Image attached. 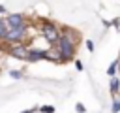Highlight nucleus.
I'll list each match as a JSON object with an SVG mask.
<instances>
[{"label":"nucleus","instance_id":"obj_1","mask_svg":"<svg viewBox=\"0 0 120 113\" xmlns=\"http://www.w3.org/2000/svg\"><path fill=\"white\" fill-rule=\"evenodd\" d=\"M54 47L58 49L62 60H71L77 49V32L69 30V28H62V34L58 38V41L54 43Z\"/></svg>","mask_w":120,"mask_h":113},{"label":"nucleus","instance_id":"obj_2","mask_svg":"<svg viewBox=\"0 0 120 113\" xmlns=\"http://www.w3.org/2000/svg\"><path fill=\"white\" fill-rule=\"evenodd\" d=\"M39 32H41V36L49 41V43H56L58 41V38H60V28L54 24V23H51V21H47V19H41V28H39Z\"/></svg>","mask_w":120,"mask_h":113},{"label":"nucleus","instance_id":"obj_3","mask_svg":"<svg viewBox=\"0 0 120 113\" xmlns=\"http://www.w3.org/2000/svg\"><path fill=\"white\" fill-rule=\"evenodd\" d=\"M26 38V24L24 26H17V28H9L8 34H6V41L17 45V43H22Z\"/></svg>","mask_w":120,"mask_h":113},{"label":"nucleus","instance_id":"obj_4","mask_svg":"<svg viewBox=\"0 0 120 113\" xmlns=\"http://www.w3.org/2000/svg\"><path fill=\"white\" fill-rule=\"evenodd\" d=\"M9 55L15 56V58H21V60H26V55H28V47L24 43H17L9 49Z\"/></svg>","mask_w":120,"mask_h":113},{"label":"nucleus","instance_id":"obj_5","mask_svg":"<svg viewBox=\"0 0 120 113\" xmlns=\"http://www.w3.org/2000/svg\"><path fill=\"white\" fill-rule=\"evenodd\" d=\"M6 23H8L9 28H17V26H24V24H26V23H24V17H22L21 13H13V15H9V17L6 19Z\"/></svg>","mask_w":120,"mask_h":113},{"label":"nucleus","instance_id":"obj_6","mask_svg":"<svg viewBox=\"0 0 120 113\" xmlns=\"http://www.w3.org/2000/svg\"><path fill=\"white\" fill-rule=\"evenodd\" d=\"M41 58H47V51L43 49H28V55H26V60L30 62H36V60H41Z\"/></svg>","mask_w":120,"mask_h":113},{"label":"nucleus","instance_id":"obj_7","mask_svg":"<svg viewBox=\"0 0 120 113\" xmlns=\"http://www.w3.org/2000/svg\"><path fill=\"white\" fill-rule=\"evenodd\" d=\"M109 89H111V94H112V96H116V94H118V90H120V79H118V77H111Z\"/></svg>","mask_w":120,"mask_h":113},{"label":"nucleus","instance_id":"obj_8","mask_svg":"<svg viewBox=\"0 0 120 113\" xmlns=\"http://www.w3.org/2000/svg\"><path fill=\"white\" fill-rule=\"evenodd\" d=\"M8 30H9L8 23H6L4 19H0V40H6V34H8Z\"/></svg>","mask_w":120,"mask_h":113},{"label":"nucleus","instance_id":"obj_9","mask_svg":"<svg viewBox=\"0 0 120 113\" xmlns=\"http://www.w3.org/2000/svg\"><path fill=\"white\" fill-rule=\"evenodd\" d=\"M116 72H118V62H112V64L109 66V70H107V73H109L111 77H116Z\"/></svg>","mask_w":120,"mask_h":113},{"label":"nucleus","instance_id":"obj_10","mask_svg":"<svg viewBox=\"0 0 120 113\" xmlns=\"http://www.w3.org/2000/svg\"><path fill=\"white\" fill-rule=\"evenodd\" d=\"M111 111H112V113H118V111H120V98H116V96H114L112 105H111Z\"/></svg>","mask_w":120,"mask_h":113},{"label":"nucleus","instance_id":"obj_11","mask_svg":"<svg viewBox=\"0 0 120 113\" xmlns=\"http://www.w3.org/2000/svg\"><path fill=\"white\" fill-rule=\"evenodd\" d=\"M52 111H54L52 105H43V107H41V113H52Z\"/></svg>","mask_w":120,"mask_h":113},{"label":"nucleus","instance_id":"obj_12","mask_svg":"<svg viewBox=\"0 0 120 113\" xmlns=\"http://www.w3.org/2000/svg\"><path fill=\"white\" fill-rule=\"evenodd\" d=\"M86 49L92 53V51H94V41H90V40H88V41H86Z\"/></svg>","mask_w":120,"mask_h":113},{"label":"nucleus","instance_id":"obj_13","mask_svg":"<svg viewBox=\"0 0 120 113\" xmlns=\"http://www.w3.org/2000/svg\"><path fill=\"white\" fill-rule=\"evenodd\" d=\"M9 75H11V77H15V79H19V77H21V72H19V70H13Z\"/></svg>","mask_w":120,"mask_h":113},{"label":"nucleus","instance_id":"obj_14","mask_svg":"<svg viewBox=\"0 0 120 113\" xmlns=\"http://www.w3.org/2000/svg\"><path fill=\"white\" fill-rule=\"evenodd\" d=\"M22 113H34V109H24Z\"/></svg>","mask_w":120,"mask_h":113},{"label":"nucleus","instance_id":"obj_15","mask_svg":"<svg viewBox=\"0 0 120 113\" xmlns=\"http://www.w3.org/2000/svg\"><path fill=\"white\" fill-rule=\"evenodd\" d=\"M4 11H6V9H4V6H0V13H4Z\"/></svg>","mask_w":120,"mask_h":113},{"label":"nucleus","instance_id":"obj_16","mask_svg":"<svg viewBox=\"0 0 120 113\" xmlns=\"http://www.w3.org/2000/svg\"><path fill=\"white\" fill-rule=\"evenodd\" d=\"M118 68H120V62H118Z\"/></svg>","mask_w":120,"mask_h":113}]
</instances>
